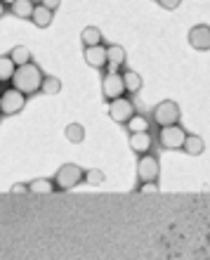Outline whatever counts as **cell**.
<instances>
[{
	"label": "cell",
	"mask_w": 210,
	"mask_h": 260,
	"mask_svg": "<svg viewBox=\"0 0 210 260\" xmlns=\"http://www.w3.org/2000/svg\"><path fill=\"white\" fill-rule=\"evenodd\" d=\"M10 57L14 59V64H17V67H24V64L31 62V50L24 48V45H17V48L10 50Z\"/></svg>",
	"instance_id": "cell-21"
},
{
	"label": "cell",
	"mask_w": 210,
	"mask_h": 260,
	"mask_svg": "<svg viewBox=\"0 0 210 260\" xmlns=\"http://www.w3.org/2000/svg\"><path fill=\"white\" fill-rule=\"evenodd\" d=\"M28 192H33V194H52V192H57V185H54V180L38 178V180H33V182H28Z\"/></svg>",
	"instance_id": "cell-14"
},
{
	"label": "cell",
	"mask_w": 210,
	"mask_h": 260,
	"mask_svg": "<svg viewBox=\"0 0 210 260\" xmlns=\"http://www.w3.org/2000/svg\"><path fill=\"white\" fill-rule=\"evenodd\" d=\"M66 140L74 144H81L85 140V128L81 123H68L66 125Z\"/></svg>",
	"instance_id": "cell-23"
},
{
	"label": "cell",
	"mask_w": 210,
	"mask_h": 260,
	"mask_svg": "<svg viewBox=\"0 0 210 260\" xmlns=\"http://www.w3.org/2000/svg\"><path fill=\"white\" fill-rule=\"evenodd\" d=\"M151 144H154V137L151 133H130V149L135 151V154H147L151 149Z\"/></svg>",
	"instance_id": "cell-11"
},
{
	"label": "cell",
	"mask_w": 210,
	"mask_h": 260,
	"mask_svg": "<svg viewBox=\"0 0 210 260\" xmlns=\"http://www.w3.org/2000/svg\"><path fill=\"white\" fill-rule=\"evenodd\" d=\"M31 21H33L38 28H48L50 24H52V10L45 7L43 3L41 5H36V12H33V17H31Z\"/></svg>",
	"instance_id": "cell-13"
},
{
	"label": "cell",
	"mask_w": 210,
	"mask_h": 260,
	"mask_svg": "<svg viewBox=\"0 0 210 260\" xmlns=\"http://www.w3.org/2000/svg\"><path fill=\"white\" fill-rule=\"evenodd\" d=\"M14 74H17V64H14V59L10 55H3L0 57V81H12Z\"/></svg>",
	"instance_id": "cell-15"
},
{
	"label": "cell",
	"mask_w": 210,
	"mask_h": 260,
	"mask_svg": "<svg viewBox=\"0 0 210 260\" xmlns=\"http://www.w3.org/2000/svg\"><path fill=\"white\" fill-rule=\"evenodd\" d=\"M154 123L158 125V128H163V125H175L177 121H180V104L172 102V100H163V102H158L156 107H154Z\"/></svg>",
	"instance_id": "cell-4"
},
{
	"label": "cell",
	"mask_w": 210,
	"mask_h": 260,
	"mask_svg": "<svg viewBox=\"0 0 210 260\" xmlns=\"http://www.w3.org/2000/svg\"><path fill=\"white\" fill-rule=\"evenodd\" d=\"M158 173H161V164L154 154H142L139 161H137V180L139 182H154L158 180Z\"/></svg>",
	"instance_id": "cell-8"
},
{
	"label": "cell",
	"mask_w": 210,
	"mask_h": 260,
	"mask_svg": "<svg viewBox=\"0 0 210 260\" xmlns=\"http://www.w3.org/2000/svg\"><path fill=\"white\" fill-rule=\"evenodd\" d=\"M10 12L17 17V19H31L36 12V3L33 0H14L10 5Z\"/></svg>",
	"instance_id": "cell-12"
},
{
	"label": "cell",
	"mask_w": 210,
	"mask_h": 260,
	"mask_svg": "<svg viewBox=\"0 0 210 260\" xmlns=\"http://www.w3.org/2000/svg\"><path fill=\"white\" fill-rule=\"evenodd\" d=\"M83 180H85V171L76 164H64L59 171L54 173V185H57V189H61V192L74 189L76 185H81Z\"/></svg>",
	"instance_id": "cell-2"
},
{
	"label": "cell",
	"mask_w": 210,
	"mask_h": 260,
	"mask_svg": "<svg viewBox=\"0 0 210 260\" xmlns=\"http://www.w3.org/2000/svg\"><path fill=\"white\" fill-rule=\"evenodd\" d=\"M24 104H26V95H24L21 90H17L14 85L3 90V95H0V111H3L5 116L19 114V111L24 109Z\"/></svg>",
	"instance_id": "cell-5"
},
{
	"label": "cell",
	"mask_w": 210,
	"mask_h": 260,
	"mask_svg": "<svg viewBox=\"0 0 210 260\" xmlns=\"http://www.w3.org/2000/svg\"><path fill=\"white\" fill-rule=\"evenodd\" d=\"M12 194H24L28 192V185H21V182H17V185H12V189H10Z\"/></svg>",
	"instance_id": "cell-27"
},
{
	"label": "cell",
	"mask_w": 210,
	"mask_h": 260,
	"mask_svg": "<svg viewBox=\"0 0 210 260\" xmlns=\"http://www.w3.org/2000/svg\"><path fill=\"white\" fill-rule=\"evenodd\" d=\"M123 81H125V90L132 92V95L142 90V76L137 74V71H125V74H123Z\"/></svg>",
	"instance_id": "cell-20"
},
{
	"label": "cell",
	"mask_w": 210,
	"mask_h": 260,
	"mask_svg": "<svg viewBox=\"0 0 210 260\" xmlns=\"http://www.w3.org/2000/svg\"><path fill=\"white\" fill-rule=\"evenodd\" d=\"M125 92H128V90H125L123 74H118V71H109V74H104V78H102V95H104L107 102L118 100V97H123Z\"/></svg>",
	"instance_id": "cell-6"
},
{
	"label": "cell",
	"mask_w": 210,
	"mask_h": 260,
	"mask_svg": "<svg viewBox=\"0 0 210 260\" xmlns=\"http://www.w3.org/2000/svg\"><path fill=\"white\" fill-rule=\"evenodd\" d=\"M81 41L85 48H90V45H99L102 43V31L97 26H85L81 34Z\"/></svg>",
	"instance_id": "cell-17"
},
{
	"label": "cell",
	"mask_w": 210,
	"mask_h": 260,
	"mask_svg": "<svg viewBox=\"0 0 210 260\" xmlns=\"http://www.w3.org/2000/svg\"><path fill=\"white\" fill-rule=\"evenodd\" d=\"M14 0H3V5H12Z\"/></svg>",
	"instance_id": "cell-29"
},
{
	"label": "cell",
	"mask_w": 210,
	"mask_h": 260,
	"mask_svg": "<svg viewBox=\"0 0 210 260\" xmlns=\"http://www.w3.org/2000/svg\"><path fill=\"white\" fill-rule=\"evenodd\" d=\"M41 92H43V95H59V92H61V81L57 78V76H45Z\"/></svg>",
	"instance_id": "cell-22"
},
{
	"label": "cell",
	"mask_w": 210,
	"mask_h": 260,
	"mask_svg": "<svg viewBox=\"0 0 210 260\" xmlns=\"http://www.w3.org/2000/svg\"><path fill=\"white\" fill-rule=\"evenodd\" d=\"M182 149H184V154H189V156H201L205 149V144L198 135H187V142H184Z\"/></svg>",
	"instance_id": "cell-16"
},
{
	"label": "cell",
	"mask_w": 210,
	"mask_h": 260,
	"mask_svg": "<svg viewBox=\"0 0 210 260\" xmlns=\"http://www.w3.org/2000/svg\"><path fill=\"white\" fill-rule=\"evenodd\" d=\"M149 125H151L149 118L142 116V114H135V116L125 123V128H128V133H147V130H149Z\"/></svg>",
	"instance_id": "cell-18"
},
{
	"label": "cell",
	"mask_w": 210,
	"mask_h": 260,
	"mask_svg": "<svg viewBox=\"0 0 210 260\" xmlns=\"http://www.w3.org/2000/svg\"><path fill=\"white\" fill-rule=\"evenodd\" d=\"M184 142H187V130H184L180 123L163 125V128L158 130V144H161L163 149H168V151L182 149Z\"/></svg>",
	"instance_id": "cell-3"
},
{
	"label": "cell",
	"mask_w": 210,
	"mask_h": 260,
	"mask_svg": "<svg viewBox=\"0 0 210 260\" xmlns=\"http://www.w3.org/2000/svg\"><path fill=\"white\" fill-rule=\"evenodd\" d=\"M161 7H165V10H175V7H180V3L182 0H156Z\"/></svg>",
	"instance_id": "cell-26"
},
{
	"label": "cell",
	"mask_w": 210,
	"mask_h": 260,
	"mask_svg": "<svg viewBox=\"0 0 210 260\" xmlns=\"http://www.w3.org/2000/svg\"><path fill=\"white\" fill-rule=\"evenodd\" d=\"M189 45L194 50H201V52L210 50V26L208 24H198V26L191 28L189 31Z\"/></svg>",
	"instance_id": "cell-10"
},
{
	"label": "cell",
	"mask_w": 210,
	"mask_h": 260,
	"mask_svg": "<svg viewBox=\"0 0 210 260\" xmlns=\"http://www.w3.org/2000/svg\"><path fill=\"white\" fill-rule=\"evenodd\" d=\"M43 81H45V76H43V71L38 69V64L28 62V64H24V67H17L12 85L17 90H21L24 95H36V92H41Z\"/></svg>",
	"instance_id": "cell-1"
},
{
	"label": "cell",
	"mask_w": 210,
	"mask_h": 260,
	"mask_svg": "<svg viewBox=\"0 0 210 260\" xmlns=\"http://www.w3.org/2000/svg\"><path fill=\"white\" fill-rule=\"evenodd\" d=\"M137 111H135V104H132V100L130 97H118V100H111L109 102V116L114 118L116 123H128L130 118L135 116Z\"/></svg>",
	"instance_id": "cell-7"
},
{
	"label": "cell",
	"mask_w": 210,
	"mask_h": 260,
	"mask_svg": "<svg viewBox=\"0 0 210 260\" xmlns=\"http://www.w3.org/2000/svg\"><path fill=\"white\" fill-rule=\"evenodd\" d=\"M83 57L92 69H104L109 64V48H104L102 43L99 45H90V48H85Z\"/></svg>",
	"instance_id": "cell-9"
},
{
	"label": "cell",
	"mask_w": 210,
	"mask_h": 260,
	"mask_svg": "<svg viewBox=\"0 0 210 260\" xmlns=\"http://www.w3.org/2000/svg\"><path fill=\"white\" fill-rule=\"evenodd\" d=\"M109 64H111L114 71H118L125 64V50L121 45H109Z\"/></svg>",
	"instance_id": "cell-19"
},
{
	"label": "cell",
	"mask_w": 210,
	"mask_h": 260,
	"mask_svg": "<svg viewBox=\"0 0 210 260\" xmlns=\"http://www.w3.org/2000/svg\"><path fill=\"white\" fill-rule=\"evenodd\" d=\"M137 192H142V194L158 192V180H154V182H142V185H139V189H137Z\"/></svg>",
	"instance_id": "cell-25"
},
{
	"label": "cell",
	"mask_w": 210,
	"mask_h": 260,
	"mask_svg": "<svg viewBox=\"0 0 210 260\" xmlns=\"http://www.w3.org/2000/svg\"><path fill=\"white\" fill-rule=\"evenodd\" d=\"M59 3H61V0H43V5H45V7H50L52 12H54V10H57V7H59Z\"/></svg>",
	"instance_id": "cell-28"
},
{
	"label": "cell",
	"mask_w": 210,
	"mask_h": 260,
	"mask_svg": "<svg viewBox=\"0 0 210 260\" xmlns=\"http://www.w3.org/2000/svg\"><path fill=\"white\" fill-rule=\"evenodd\" d=\"M85 182H88V185H102V182H104V173L97 171V168L85 171Z\"/></svg>",
	"instance_id": "cell-24"
}]
</instances>
